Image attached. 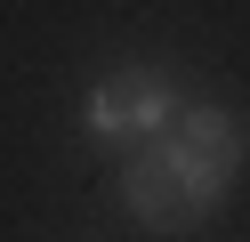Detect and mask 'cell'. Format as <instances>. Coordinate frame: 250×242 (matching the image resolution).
<instances>
[{
    "label": "cell",
    "mask_w": 250,
    "mask_h": 242,
    "mask_svg": "<svg viewBox=\"0 0 250 242\" xmlns=\"http://www.w3.org/2000/svg\"><path fill=\"white\" fill-rule=\"evenodd\" d=\"M250 170V121L234 105L186 97L169 113V129H153L146 145H129L121 161V202L146 234L186 242L218 218V202L234 194V177Z\"/></svg>",
    "instance_id": "cell-1"
},
{
    "label": "cell",
    "mask_w": 250,
    "mask_h": 242,
    "mask_svg": "<svg viewBox=\"0 0 250 242\" xmlns=\"http://www.w3.org/2000/svg\"><path fill=\"white\" fill-rule=\"evenodd\" d=\"M178 105H186V89H178L169 65H113V73L89 81L81 129H89L97 145H146L153 129H169V113H178Z\"/></svg>",
    "instance_id": "cell-2"
}]
</instances>
